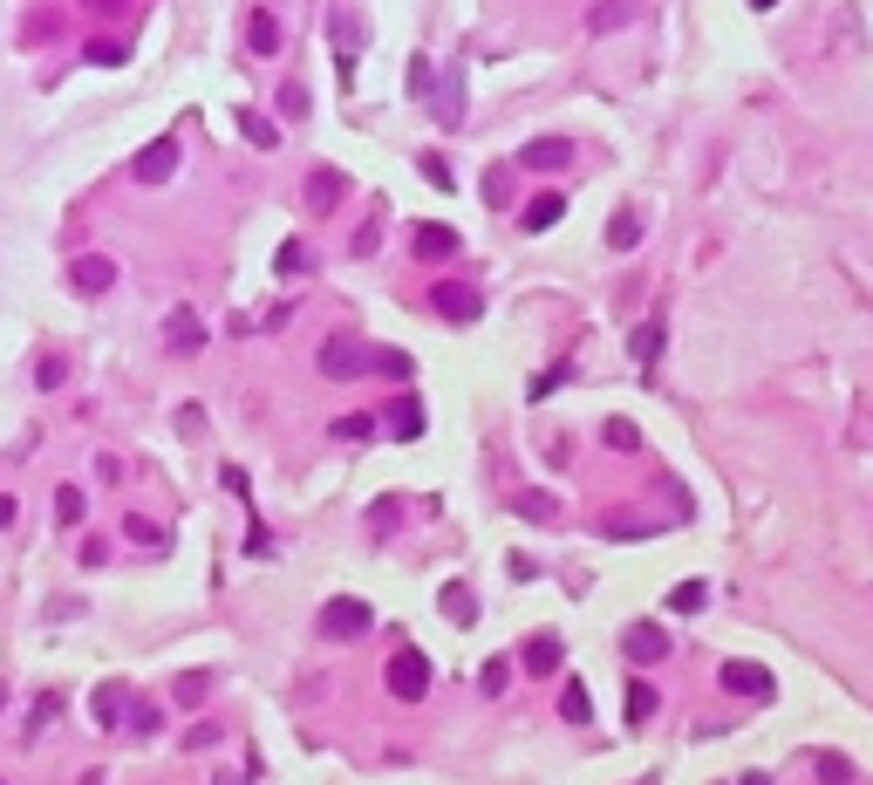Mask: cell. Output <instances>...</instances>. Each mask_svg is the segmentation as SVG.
<instances>
[{
    "mask_svg": "<svg viewBox=\"0 0 873 785\" xmlns=\"http://www.w3.org/2000/svg\"><path fill=\"white\" fill-rule=\"evenodd\" d=\"M369 424H376V417H362V410H355V417H335V437H369Z\"/></svg>",
    "mask_w": 873,
    "mask_h": 785,
    "instance_id": "8d00e7d4",
    "label": "cell"
},
{
    "mask_svg": "<svg viewBox=\"0 0 873 785\" xmlns=\"http://www.w3.org/2000/svg\"><path fill=\"white\" fill-rule=\"evenodd\" d=\"M519 164H532V171H567L573 144H567V137H532L526 151H519Z\"/></svg>",
    "mask_w": 873,
    "mask_h": 785,
    "instance_id": "ba28073f",
    "label": "cell"
},
{
    "mask_svg": "<svg viewBox=\"0 0 873 785\" xmlns=\"http://www.w3.org/2000/svg\"><path fill=\"white\" fill-rule=\"evenodd\" d=\"M628 656H635V663H662V656H669L662 628H655V622H635V628H628Z\"/></svg>",
    "mask_w": 873,
    "mask_h": 785,
    "instance_id": "30bf717a",
    "label": "cell"
},
{
    "mask_svg": "<svg viewBox=\"0 0 873 785\" xmlns=\"http://www.w3.org/2000/svg\"><path fill=\"white\" fill-rule=\"evenodd\" d=\"M123 533H130V540H144V547H164V533H157L151 519H123Z\"/></svg>",
    "mask_w": 873,
    "mask_h": 785,
    "instance_id": "d590c367",
    "label": "cell"
},
{
    "mask_svg": "<svg viewBox=\"0 0 873 785\" xmlns=\"http://www.w3.org/2000/svg\"><path fill=\"white\" fill-rule=\"evenodd\" d=\"M812 772H819V785H846V779H853V765H846L839 751H819V758H812Z\"/></svg>",
    "mask_w": 873,
    "mask_h": 785,
    "instance_id": "d4e9b609",
    "label": "cell"
},
{
    "mask_svg": "<svg viewBox=\"0 0 873 785\" xmlns=\"http://www.w3.org/2000/svg\"><path fill=\"white\" fill-rule=\"evenodd\" d=\"M273 267H280V280H294V274H307V267H314V253H307L301 239H287V246H280V260H273Z\"/></svg>",
    "mask_w": 873,
    "mask_h": 785,
    "instance_id": "603a6c76",
    "label": "cell"
},
{
    "mask_svg": "<svg viewBox=\"0 0 873 785\" xmlns=\"http://www.w3.org/2000/svg\"><path fill=\"white\" fill-rule=\"evenodd\" d=\"M164 342H171V349H198V342H205V328L191 321V308H178L171 321H164Z\"/></svg>",
    "mask_w": 873,
    "mask_h": 785,
    "instance_id": "d6986e66",
    "label": "cell"
},
{
    "mask_svg": "<svg viewBox=\"0 0 873 785\" xmlns=\"http://www.w3.org/2000/svg\"><path fill=\"white\" fill-rule=\"evenodd\" d=\"M246 35H253V55H280V28H273V14H266V7H253V14H246Z\"/></svg>",
    "mask_w": 873,
    "mask_h": 785,
    "instance_id": "ac0fdd59",
    "label": "cell"
},
{
    "mask_svg": "<svg viewBox=\"0 0 873 785\" xmlns=\"http://www.w3.org/2000/svg\"><path fill=\"white\" fill-rule=\"evenodd\" d=\"M55 519H62V526H76V519H82V492H76V485L55 492Z\"/></svg>",
    "mask_w": 873,
    "mask_h": 785,
    "instance_id": "4dcf8cb0",
    "label": "cell"
},
{
    "mask_svg": "<svg viewBox=\"0 0 873 785\" xmlns=\"http://www.w3.org/2000/svg\"><path fill=\"white\" fill-rule=\"evenodd\" d=\"M280 117H307V89H301V82L280 89Z\"/></svg>",
    "mask_w": 873,
    "mask_h": 785,
    "instance_id": "e575fe53",
    "label": "cell"
},
{
    "mask_svg": "<svg viewBox=\"0 0 873 785\" xmlns=\"http://www.w3.org/2000/svg\"><path fill=\"white\" fill-rule=\"evenodd\" d=\"M662 342H669V328H662V321H642V328L628 335V355H635L642 369H655V355H662Z\"/></svg>",
    "mask_w": 873,
    "mask_h": 785,
    "instance_id": "7c38bea8",
    "label": "cell"
},
{
    "mask_svg": "<svg viewBox=\"0 0 873 785\" xmlns=\"http://www.w3.org/2000/svg\"><path fill=\"white\" fill-rule=\"evenodd\" d=\"M389 437H403V444L423 437V403H396V410H389Z\"/></svg>",
    "mask_w": 873,
    "mask_h": 785,
    "instance_id": "44dd1931",
    "label": "cell"
},
{
    "mask_svg": "<svg viewBox=\"0 0 873 785\" xmlns=\"http://www.w3.org/2000/svg\"><path fill=\"white\" fill-rule=\"evenodd\" d=\"M430 82H437L430 55H410V96H430Z\"/></svg>",
    "mask_w": 873,
    "mask_h": 785,
    "instance_id": "1f68e13d",
    "label": "cell"
},
{
    "mask_svg": "<svg viewBox=\"0 0 873 785\" xmlns=\"http://www.w3.org/2000/svg\"><path fill=\"white\" fill-rule=\"evenodd\" d=\"M737 785H771V779H764V772H744V779H737Z\"/></svg>",
    "mask_w": 873,
    "mask_h": 785,
    "instance_id": "7bdbcfd3",
    "label": "cell"
},
{
    "mask_svg": "<svg viewBox=\"0 0 873 785\" xmlns=\"http://www.w3.org/2000/svg\"><path fill=\"white\" fill-rule=\"evenodd\" d=\"M82 55H89V62H103V69H116V62H123V55H130V48H123V41H89V48H82Z\"/></svg>",
    "mask_w": 873,
    "mask_h": 785,
    "instance_id": "d6a6232c",
    "label": "cell"
},
{
    "mask_svg": "<svg viewBox=\"0 0 873 785\" xmlns=\"http://www.w3.org/2000/svg\"><path fill=\"white\" fill-rule=\"evenodd\" d=\"M130 710H123V683H103L96 690V724H123Z\"/></svg>",
    "mask_w": 873,
    "mask_h": 785,
    "instance_id": "7402d4cb",
    "label": "cell"
},
{
    "mask_svg": "<svg viewBox=\"0 0 873 785\" xmlns=\"http://www.w3.org/2000/svg\"><path fill=\"white\" fill-rule=\"evenodd\" d=\"M655 704H662V690H655V683H642V676H628V697H621L628 724H648V717H655Z\"/></svg>",
    "mask_w": 873,
    "mask_h": 785,
    "instance_id": "8fae6325",
    "label": "cell"
},
{
    "mask_svg": "<svg viewBox=\"0 0 873 785\" xmlns=\"http://www.w3.org/2000/svg\"><path fill=\"white\" fill-rule=\"evenodd\" d=\"M410 246H417L423 260H444V253H457V233H451V226H417Z\"/></svg>",
    "mask_w": 873,
    "mask_h": 785,
    "instance_id": "5bb4252c",
    "label": "cell"
},
{
    "mask_svg": "<svg viewBox=\"0 0 873 785\" xmlns=\"http://www.w3.org/2000/svg\"><path fill=\"white\" fill-rule=\"evenodd\" d=\"M751 7H778V0H751Z\"/></svg>",
    "mask_w": 873,
    "mask_h": 785,
    "instance_id": "ee69618b",
    "label": "cell"
},
{
    "mask_svg": "<svg viewBox=\"0 0 873 785\" xmlns=\"http://www.w3.org/2000/svg\"><path fill=\"white\" fill-rule=\"evenodd\" d=\"M560 212H567V198L560 192H539L526 205V233H546V226H560Z\"/></svg>",
    "mask_w": 873,
    "mask_h": 785,
    "instance_id": "2e32d148",
    "label": "cell"
},
{
    "mask_svg": "<svg viewBox=\"0 0 873 785\" xmlns=\"http://www.w3.org/2000/svg\"><path fill=\"white\" fill-rule=\"evenodd\" d=\"M171 171H178V144H171V137L144 144V157H137V185H171Z\"/></svg>",
    "mask_w": 873,
    "mask_h": 785,
    "instance_id": "8992f818",
    "label": "cell"
},
{
    "mask_svg": "<svg viewBox=\"0 0 873 785\" xmlns=\"http://www.w3.org/2000/svg\"><path fill=\"white\" fill-rule=\"evenodd\" d=\"M430 308L444 314V321H471V314H478V294H471L464 280H437V287H430Z\"/></svg>",
    "mask_w": 873,
    "mask_h": 785,
    "instance_id": "52a82bcc",
    "label": "cell"
},
{
    "mask_svg": "<svg viewBox=\"0 0 873 785\" xmlns=\"http://www.w3.org/2000/svg\"><path fill=\"white\" fill-rule=\"evenodd\" d=\"M560 663H567L560 635H532L526 642V676H560Z\"/></svg>",
    "mask_w": 873,
    "mask_h": 785,
    "instance_id": "9c48e42d",
    "label": "cell"
},
{
    "mask_svg": "<svg viewBox=\"0 0 873 785\" xmlns=\"http://www.w3.org/2000/svg\"><path fill=\"white\" fill-rule=\"evenodd\" d=\"M321 642H355V635H369L376 615H369V601H355V594H335L328 608H321Z\"/></svg>",
    "mask_w": 873,
    "mask_h": 785,
    "instance_id": "6da1fadb",
    "label": "cell"
},
{
    "mask_svg": "<svg viewBox=\"0 0 873 785\" xmlns=\"http://www.w3.org/2000/svg\"><path fill=\"white\" fill-rule=\"evenodd\" d=\"M314 362H321V376H355V369L369 362V349H362V342H348V335H328Z\"/></svg>",
    "mask_w": 873,
    "mask_h": 785,
    "instance_id": "277c9868",
    "label": "cell"
},
{
    "mask_svg": "<svg viewBox=\"0 0 873 785\" xmlns=\"http://www.w3.org/2000/svg\"><path fill=\"white\" fill-rule=\"evenodd\" d=\"M369 369H376V376H389V383H403V376H410L417 362H410L403 349H369Z\"/></svg>",
    "mask_w": 873,
    "mask_h": 785,
    "instance_id": "ffe728a7",
    "label": "cell"
},
{
    "mask_svg": "<svg viewBox=\"0 0 873 785\" xmlns=\"http://www.w3.org/2000/svg\"><path fill=\"white\" fill-rule=\"evenodd\" d=\"M505 192H512V178H505V171H485V198H492V205H505Z\"/></svg>",
    "mask_w": 873,
    "mask_h": 785,
    "instance_id": "f35d334b",
    "label": "cell"
},
{
    "mask_svg": "<svg viewBox=\"0 0 873 785\" xmlns=\"http://www.w3.org/2000/svg\"><path fill=\"white\" fill-rule=\"evenodd\" d=\"M110 287H116L110 260H76V294H110Z\"/></svg>",
    "mask_w": 873,
    "mask_h": 785,
    "instance_id": "9a60e30c",
    "label": "cell"
},
{
    "mask_svg": "<svg viewBox=\"0 0 873 785\" xmlns=\"http://www.w3.org/2000/svg\"><path fill=\"white\" fill-rule=\"evenodd\" d=\"M239 137H246V144H260V151H273V144H280V123L260 117V110H239Z\"/></svg>",
    "mask_w": 873,
    "mask_h": 785,
    "instance_id": "e0dca14e",
    "label": "cell"
},
{
    "mask_svg": "<svg viewBox=\"0 0 873 785\" xmlns=\"http://www.w3.org/2000/svg\"><path fill=\"white\" fill-rule=\"evenodd\" d=\"M608 444H614V451H635V444H642V431H635L628 417H614V424H608Z\"/></svg>",
    "mask_w": 873,
    "mask_h": 785,
    "instance_id": "836d02e7",
    "label": "cell"
},
{
    "mask_svg": "<svg viewBox=\"0 0 873 785\" xmlns=\"http://www.w3.org/2000/svg\"><path fill=\"white\" fill-rule=\"evenodd\" d=\"M89 14H123V7H137V0H82Z\"/></svg>",
    "mask_w": 873,
    "mask_h": 785,
    "instance_id": "60d3db41",
    "label": "cell"
},
{
    "mask_svg": "<svg viewBox=\"0 0 873 785\" xmlns=\"http://www.w3.org/2000/svg\"><path fill=\"white\" fill-rule=\"evenodd\" d=\"M505 683H512V663H505V656H492V663L478 669V690H485V697H498Z\"/></svg>",
    "mask_w": 873,
    "mask_h": 785,
    "instance_id": "83f0119b",
    "label": "cell"
},
{
    "mask_svg": "<svg viewBox=\"0 0 873 785\" xmlns=\"http://www.w3.org/2000/svg\"><path fill=\"white\" fill-rule=\"evenodd\" d=\"M519 512H526V519H553L560 499H553V492H519Z\"/></svg>",
    "mask_w": 873,
    "mask_h": 785,
    "instance_id": "f546056e",
    "label": "cell"
},
{
    "mask_svg": "<svg viewBox=\"0 0 873 785\" xmlns=\"http://www.w3.org/2000/svg\"><path fill=\"white\" fill-rule=\"evenodd\" d=\"M437 608H444L451 622H478V601H471L464 588H444V594H437Z\"/></svg>",
    "mask_w": 873,
    "mask_h": 785,
    "instance_id": "cb8c5ba5",
    "label": "cell"
},
{
    "mask_svg": "<svg viewBox=\"0 0 873 785\" xmlns=\"http://www.w3.org/2000/svg\"><path fill=\"white\" fill-rule=\"evenodd\" d=\"M703 608V581H683V588H669V615H696Z\"/></svg>",
    "mask_w": 873,
    "mask_h": 785,
    "instance_id": "4316f807",
    "label": "cell"
},
{
    "mask_svg": "<svg viewBox=\"0 0 873 785\" xmlns=\"http://www.w3.org/2000/svg\"><path fill=\"white\" fill-rule=\"evenodd\" d=\"M382 683H389V697L417 704L423 690H430V656H423V649H396V656H389V669H382Z\"/></svg>",
    "mask_w": 873,
    "mask_h": 785,
    "instance_id": "7a4b0ae2",
    "label": "cell"
},
{
    "mask_svg": "<svg viewBox=\"0 0 873 785\" xmlns=\"http://www.w3.org/2000/svg\"><path fill=\"white\" fill-rule=\"evenodd\" d=\"M635 239H642V219H635V212H614L608 219V246H635Z\"/></svg>",
    "mask_w": 873,
    "mask_h": 785,
    "instance_id": "484cf974",
    "label": "cell"
},
{
    "mask_svg": "<svg viewBox=\"0 0 873 785\" xmlns=\"http://www.w3.org/2000/svg\"><path fill=\"white\" fill-rule=\"evenodd\" d=\"M14 512H21V506H14V499L0 492V526H14Z\"/></svg>",
    "mask_w": 873,
    "mask_h": 785,
    "instance_id": "b9f144b4",
    "label": "cell"
},
{
    "mask_svg": "<svg viewBox=\"0 0 873 785\" xmlns=\"http://www.w3.org/2000/svg\"><path fill=\"white\" fill-rule=\"evenodd\" d=\"M635 21V7L628 0H601L594 14H587V35H614V28H628Z\"/></svg>",
    "mask_w": 873,
    "mask_h": 785,
    "instance_id": "4fadbf2b",
    "label": "cell"
},
{
    "mask_svg": "<svg viewBox=\"0 0 873 785\" xmlns=\"http://www.w3.org/2000/svg\"><path fill=\"white\" fill-rule=\"evenodd\" d=\"M130 724H137V738H151V731H157V724H164V717H157L151 704H137V710H130Z\"/></svg>",
    "mask_w": 873,
    "mask_h": 785,
    "instance_id": "74e56055",
    "label": "cell"
},
{
    "mask_svg": "<svg viewBox=\"0 0 873 785\" xmlns=\"http://www.w3.org/2000/svg\"><path fill=\"white\" fill-rule=\"evenodd\" d=\"M342 198H348V178L335 164H314V171H307V205H314V212H335Z\"/></svg>",
    "mask_w": 873,
    "mask_h": 785,
    "instance_id": "5b68a950",
    "label": "cell"
},
{
    "mask_svg": "<svg viewBox=\"0 0 873 785\" xmlns=\"http://www.w3.org/2000/svg\"><path fill=\"white\" fill-rule=\"evenodd\" d=\"M723 690H730V697H771L778 683H771L764 663H744V656H737V663H723Z\"/></svg>",
    "mask_w": 873,
    "mask_h": 785,
    "instance_id": "3957f363",
    "label": "cell"
},
{
    "mask_svg": "<svg viewBox=\"0 0 873 785\" xmlns=\"http://www.w3.org/2000/svg\"><path fill=\"white\" fill-rule=\"evenodd\" d=\"M560 717H567V724H587V717H594V704H587V690H580V683H567V697H560Z\"/></svg>",
    "mask_w": 873,
    "mask_h": 785,
    "instance_id": "f1b7e54d",
    "label": "cell"
},
{
    "mask_svg": "<svg viewBox=\"0 0 873 785\" xmlns=\"http://www.w3.org/2000/svg\"><path fill=\"white\" fill-rule=\"evenodd\" d=\"M376 239H382V219H369V226L355 233V253H376Z\"/></svg>",
    "mask_w": 873,
    "mask_h": 785,
    "instance_id": "ab89813d",
    "label": "cell"
}]
</instances>
